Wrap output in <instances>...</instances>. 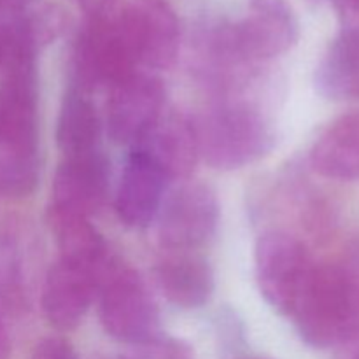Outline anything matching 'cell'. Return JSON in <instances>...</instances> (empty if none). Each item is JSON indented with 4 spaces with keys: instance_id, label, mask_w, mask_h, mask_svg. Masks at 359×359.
I'll return each instance as SVG.
<instances>
[{
    "instance_id": "obj_1",
    "label": "cell",
    "mask_w": 359,
    "mask_h": 359,
    "mask_svg": "<svg viewBox=\"0 0 359 359\" xmlns=\"http://www.w3.org/2000/svg\"><path fill=\"white\" fill-rule=\"evenodd\" d=\"M290 316L307 346H347L359 337V276L349 265L314 266Z\"/></svg>"
},
{
    "instance_id": "obj_2",
    "label": "cell",
    "mask_w": 359,
    "mask_h": 359,
    "mask_svg": "<svg viewBox=\"0 0 359 359\" xmlns=\"http://www.w3.org/2000/svg\"><path fill=\"white\" fill-rule=\"evenodd\" d=\"M200 156L214 168L235 170L262 160L276 146L269 119L248 105H223L195 126Z\"/></svg>"
},
{
    "instance_id": "obj_3",
    "label": "cell",
    "mask_w": 359,
    "mask_h": 359,
    "mask_svg": "<svg viewBox=\"0 0 359 359\" xmlns=\"http://www.w3.org/2000/svg\"><path fill=\"white\" fill-rule=\"evenodd\" d=\"M298 32V18L286 0H252L241 20L216 32L214 51L235 63L270 60L290 51Z\"/></svg>"
},
{
    "instance_id": "obj_4",
    "label": "cell",
    "mask_w": 359,
    "mask_h": 359,
    "mask_svg": "<svg viewBox=\"0 0 359 359\" xmlns=\"http://www.w3.org/2000/svg\"><path fill=\"white\" fill-rule=\"evenodd\" d=\"M98 287L100 323L112 339L133 346H146L158 339L160 312L135 270L109 266Z\"/></svg>"
},
{
    "instance_id": "obj_5",
    "label": "cell",
    "mask_w": 359,
    "mask_h": 359,
    "mask_svg": "<svg viewBox=\"0 0 359 359\" xmlns=\"http://www.w3.org/2000/svg\"><path fill=\"white\" fill-rule=\"evenodd\" d=\"M255 265L266 304L290 316L314 269L307 248L286 231H266L256 244Z\"/></svg>"
},
{
    "instance_id": "obj_6",
    "label": "cell",
    "mask_w": 359,
    "mask_h": 359,
    "mask_svg": "<svg viewBox=\"0 0 359 359\" xmlns=\"http://www.w3.org/2000/svg\"><path fill=\"white\" fill-rule=\"evenodd\" d=\"M135 65L168 69L181 42L175 11L163 0H128L114 18Z\"/></svg>"
},
{
    "instance_id": "obj_7",
    "label": "cell",
    "mask_w": 359,
    "mask_h": 359,
    "mask_svg": "<svg viewBox=\"0 0 359 359\" xmlns=\"http://www.w3.org/2000/svg\"><path fill=\"white\" fill-rule=\"evenodd\" d=\"M135 67L114 18H107L102 13L95 14L79 32L74 48L77 88H112L135 74Z\"/></svg>"
},
{
    "instance_id": "obj_8",
    "label": "cell",
    "mask_w": 359,
    "mask_h": 359,
    "mask_svg": "<svg viewBox=\"0 0 359 359\" xmlns=\"http://www.w3.org/2000/svg\"><path fill=\"white\" fill-rule=\"evenodd\" d=\"M219 203L212 188L198 182L175 189L160 207L158 235L168 251H195L214 235Z\"/></svg>"
},
{
    "instance_id": "obj_9",
    "label": "cell",
    "mask_w": 359,
    "mask_h": 359,
    "mask_svg": "<svg viewBox=\"0 0 359 359\" xmlns=\"http://www.w3.org/2000/svg\"><path fill=\"white\" fill-rule=\"evenodd\" d=\"M107 133L112 142L133 144L163 114L165 91L160 79L135 72L111 88Z\"/></svg>"
},
{
    "instance_id": "obj_10",
    "label": "cell",
    "mask_w": 359,
    "mask_h": 359,
    "mask_svg": "<svg viewBox=\"0 0 359 359\" xmlns=\"http://www.w3.org/2000/svg\"><path fill=\"white\" fill-rule=\"evenodd\" d=\"M109 161L102 149L65 156L53 182V205L90 217L105 202Z\"/></svg>"
},
{
    "instance_id": "obj_11",
    "label": "cell",
    "mask_w": 359,
    "mask_h": 359,
    "mask_svg": "<svg viewBox=\"0 0 359 359\" xmlns=\"http://www.w3.org/2000/svg\"><path fill=\"white\" fill-rule=\"evenodd\" d=\"M100 280L98 273L60 259L48 272L42 287L46 319L62 332L79 326Z\"/></svg>"
},
{
    "instance_id": "obj_12",
    "label": "cell",
    "mask_w": 359,
    "mask_h": 359,
    "mask_svg": "<svg viewBox=\"0 0 359 359\" xmlns=\"http://www.w3.org/2000/svg\"><path fill=\"white\" fill-rule=\"evenodd\" d=\"M167 179H184L200 158L195 126L179 114H161L133 147Z\"/></svg>"
},
{
    "instance_id": "obj_13",
    "label": "cell",
    "mask_w": 359,
    "mask_h": 359,
    "mask_svg": "<svg viewBox=\"0 0 359 359\" xmlns=\"http://www.w3.org/2000/svg\"><path fill=\"white\" fill-rule=\"evenodd\" d=\"M165 177L144 154L133 149L116 193V212L132 228H142L160 212Z\"/></svg>"
},
{
    "instance_id": "obj_14",
    "label": "cell",
    "mask_w": 359,
    "mask_h": 359,
    "mask_svg": "<svg viewBox=\"0 0 359 359\" xmlns=\"http://www.w3.org/2000/svg\"><path fill=\"white\" fill-rule=\"evenodd\" d=\"M154 276L163 297L175 307L198 309L214 293L212 266L195 251H168Z\"/></svg>"
},
{
    "instance_id": "obj_15",
    "label": "cell",
    "mask_w": 359,
    "mask_h": 359,
    "mask_svg": "<svg viewBox=\"0 0 359 359\" xmlns=\"http://www.w3.org/2000/svg\"><path fill=\"white\" fill-rule=\"evenodd\" d=\"M311 165L333 181L359 179V112H349L330 123L311 149Z\"/></svg>"
},
{
    "instance_id": "obj_16",
    "label": "cell",
    "mask_w": 359,
    "mask_h": 359,
    "mask_svg": "<svg viewBox=\"0 0 359 359\" xmlns=\"http://www.w3.org/2000/svg\"><path fill=\"white\" fill-rule=\"evenodd\" d=\"M49 224L62 255L60 259L105 276L109 269L107 245L86 216L51 207Z\"/></svg>"
},
{
    "instance_id": "obj_17",
    "label": "cell",
    "mask_w": 359,
    "mask_h": 359,
    "mask_svg": "<svg viewBox=\"0 0 359 359\" xmlns=\"http://www.w3.org/2000/svg\"><path fill=\"white\" fill-rule=\"evenodd\" d=\"M316 88L328 100H359V30L342 28L316 72Z\"/></svg>"
},
{
    "instance_id": "obj_18",
    "label": "cell",
    "mask_w": 359,
    "mask_h": 359,
    "mask_svg": "<svg viewBox=\"0 0 359 359\" xmlns=\"http://www.w3.org/2000/svg\"><path fill=\"white\" fill-rule=\"evenodd\" d=\"M102 121L97 107L81 93L79 88H72L63 98L56 126L58 147L65 156L93 153L100 149Z\"/></svg>"
},
{
    "instance_id": "obj_19",
    "label": "cell",
    "mask_w": 359,
    "mask_h": 359,
    "mask_svg": "<svg viewBox=\"0 0 359 359\" xmlns=\"http://www.w3.org/2000/svg\"><path fill=\"white\" fill-rule=\"evenodd\" d=\"M25 304L23 276L18 249L9 238H0V311H18Z\"/></svg>"
},
{
    "instance_id": "obj_20",
    "label": "cell",
    "mask_w": 359,
    "mask_h": 359,
    "mask_svg": "<svg viewBox=\"0 0 359 359\" xmlns=\"http://www.w3.org/2000/svg\"><path fill=\"white\" fill-rule=\"evenodd\" d=\"M146 351L140 359H195L191 351L175 340H153L146 344Z\"/></svg>"
},
{
    "instance_id": "obj_21",
    "label": "cell",
    "mask_w": 359,
    "mask_h": 359,
    "mask_svg": "<svg viewBox=\"0 0 359 359\" xmlns=\"http://www.w3.org/2000/svg\"><path fill=\"white\" fill-rule=\"evenodd\" d=\"M32 359H81L72 346L63 339H44L34 349Z\"/></svg>"
},
{
    "instance_id": "obj_22",
    "label": "cell",
    "mask_w": 359,
    "mask_h": 359,
    "mask_svg": "<svg viewBox=\"0 0 359 359\" xmlns=\"http://www.w3.org/2000/svg\"><path fill=\"white\" fill-rule=\"evenodd\" d=\"M332 4L344 28L359 30V0H332Z\"/></svg>"
},
{
    "instance_id": "obj_23",
    "label": "cell",
    "mask_w": 359,
    "mask_h": 359,
    "mask_svg": "<svg viewBox=\"0 0 359 359\" xmlns=\"http://www.w3.org/2000/svg\"><path fill=\"white\" fill-rule=\"evenodd\" d=\"M11 358V339L9 332L6 328L2 314H0V359H9Z\"/></svg>"
},
{
    "instance_id": "obj_24",
    "label": "cell",
    "mask_w": 359,
    "mask_h": 359,
    "mask_svg": "<svg viewBox=\"0 0 359 359\" xmlns=\"http://www.w3.org/2000/svg\"><path fill=\"white\" fill-rule=\"evenodd\" d=\"M79 2L83 4V6H86L88 9L93 11L95 14H100L102 9H104L111 0H79Z\"/></svg>"
},
{
    "instance_id": "obj_25",
    "label": "cell",
    "mask_w": 359,
    "mask_h": 359,
    "mask_svg": "<svg viewBox=\"0 0 359 359\" xmlns=\"http://www.w3.org/2000/svg\"><path fill=\"white\" fill-rule=\"evenodd\" d=\"M249 359H266V358H249Z\"/></svg>"
}]
</instances>
